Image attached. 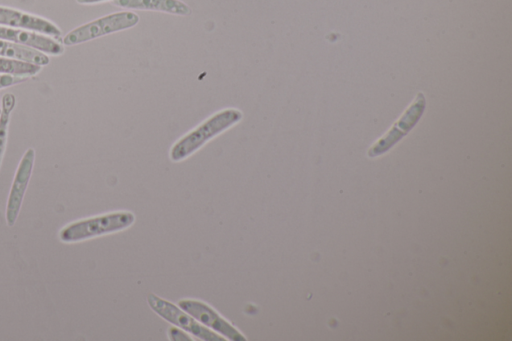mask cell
Returning a JSON list of instances; mask_svg holds the SVG:
<instances>
[{
	"instance_id": "6da1fadb",
	"label": "cell",
	"mask_w": 512,
	"mask_h": 341,
	"mask_svg": "<svg viewBox=\"0 0 512 341\" xmlns=\"http://www.w3.org/2000/svg\"><path fill=\"white\" fill-rule=\"evenodd\" d=\"M242 116V112L235 108H228L215 113L172 146L170 150L171 160L177 162L187 158L207 141L239 122Z\"/></svg>"
},
{
	"instance_id": "7a4b0ae2",
	"label": "cell",
	"mask_w": 512,
	"mask_h": 341,
	"mask_svg": "<svg viewBox=\"0 0 512 341\" xmlns=\"http://www.w3.org/2000/svg\"><path fill=\"white\" fill-rule=\"evenodd\" d=\"M134 220V214L127 211L99 215L66 226L60 231L59 237L64 242L81 241L123 230L133 224Z\"/></svg>"
},
{
	"instance_id": "3957f363",
	"label": "cell",
	"mask_w": 512,
	"mask_h": 341,
	"mask_svg": "<svg viewBox=\"0 0 512 341\" xmlns=\"http://www.w3.org/2000/svg\"><path fill=\"white\" fill-rule=\"evenodd\" d=\"M138 22V15L131 11L109 14L71 30L64 36L63 43L67 46L80 44L110 33L131 28Z\"/></svg>"
},
{
	"instance_id": "277c9868",
	"label": "cell",
	"mask_w": 512,
	"mask_h": 341,
	"mask_svg": "<svg viewBox=\"0 0 512 341\" xmlns=\"http://www.w3.org/2000/svg\"><path fill=\"white\" fill-rule=\"evenodd\" d=\"M150 308L163 319L168 322L188 331L192 335L206 341H220L224 340L223 337L218 336L216 333L205 328L191 315L184 310L182 311L173 303L164 300L156 295L150 294L147 297Z\"/></svg>"
},
{
	"instance_id": "5b68a950",
	"label": "cell",
	"mask_w": 512,
	"mask_h": 341,
	"mask_svg": "<svg viewBox=\"0 0 512 341\" xmlns=\"http://www.w3.org/2000/svg\"><path fill=\"white\" fill-rule=\"evenodd\" d=\"M426 108V99L422 92H419L409 108L403 113L394 126L368 151L370 157L379 156L393 147L403 136H405L421 118Z\"/></svg>"
},
{
	"instance_id": "8992f818",
	"label": "cell",
	"mask_w": 512,
	"mask_h": 341,
	"mask_svg": "<svg viewBox=\"0 0 512 341\" xmlns=\"http://www.w3.org/2000/svg\"><path fill=\"white\" fill-rule=\"evenodd\" d=\"M178 304L182 310L191 315L200 324L217 331L226 339L232 341L246 340L240 331L208 304L192 299L180 300Z\"/></svg>"
},
{
	"instance_id": "52a82bcc",
	"label": "cell",
	"mask_w": 512,
	"mask_h": 341,
	"mask_svg": "<svg viewBox=\"0 0 512 341\" xmlns=\"http://www.w3.org/2000/svg\"><path fill=\"white\" fill-rule=\"evenodd\" d=\"M34 159L35 151L29 148L24 153L15 173L6 206V222L9 226H13L18 217L24 194L32 174Z\"/></svg>"
},
{
	"instance_id": "ba28073f",
	"label": "cell",
	"mask_w": 512,
	"mask_h": 341,
	"mask_svg": "<svg viewBox=\"0 0 512 341\" xmlns=\"http://www.w3.org/2000/svg\"><path fill=\"white\" fill-rule=\"evenodd\" d=\"M0 26L35 31L47 36H60L61 30L51 21L17 9L0 6Z\"/></svg>"
},
{
	"instance_id": "9c48e42d",
	"label": "cell",
	"mask_w": 512,
	"mask_h": 341,
	"mask_svg": "<svg viewBox=\"0 0 512 341\" xmlns=\"http://www.w3.org/2000/svg\"><path fill=\"white\" fill-rule=\"evenodd\" d=\"M0 39L33 48L45 54L60 55L64 52L63 46L56 40L35 31L0 26Z\"/></svg>"
},
{
	"instance_id": "30bf717a",
	"label": "cell",
	"mask_w": 512,
	"mask_h": 341,
	"mask_svg": "<svg viewBox=\"0 0 512 341\" xmlns=\"http://www.w3.org/2000/svg\"><path fill=\"white\" fill-rule=\"evenodd\" d=\"M118 7L137 10H153L175 15L191 14L190 7L181 0H113Z\"/></svg>"
},
{
	"instance_id": "8fae6325",
	"label": "cell",
	"mask_w": 512,
	"mask_h": 341,
	"mask_svg": "<svg viewBox=\"0 0 512 341\" xmlns=\"http://www.w3.org/2000/svg\"><path fill=\"white\" fill-rule=\"evenodd\" d=\"M0 56L40 66L50 62L45 53L4 39H0Z\"/></svg>"
},
{
	"instance_id": "7c38bea8",
	"label": "cell",
	"mask_w": 512,
	"mask_h": 341,
	"mask_svg": "<svg viewBox=\"0 0 512 341\" xmlns=\"http://www.w3.org/2000/svg\"><path fill=\"white\" fill-rule=\"evenodd\" d=\"M15 104L16 98L14 94L6 93L2 96L0 110V164L6 147L8 124Z\"/></svg>"
},
{
	"instance_id": "4fadbf2b",
	"label": "cell",
	"mask_w": 512,
	"mask_h": 341,
	"mask_svg": "<svg viewBox=\"0 0 512 341\" xmlns=\"http://www.w3.org/2000/svg\"><path fill=\"white\" fill-rule=\"evenodd\" d=\"M40 71H41L40 65H36V64L0 56V73L1 74L33 76V75H36Z\"/></svg>"
},
{
	"instance_id": "5bb4252c",
	"label": "cell",
	"mask_w": 512,
	"mask_h": 341,
	"mask_svg": "<svg viewBox=\"0 0 512 341\" xmlns=\"http://www.w3.org/2000/svg\"><path fill=\"white\" fill-rule=\"evenodd\" d=\"M29 76L0 74V89L6 88L28 79Z\"/></svg>"
},
{
	"instance_id": "9a60e30c",
	"label": "cell",
	"mask_w": 512,
	"mask_h": 341,
	"mask_svg": "<svg viewBox=\"0 0 512 341\" xmlns=\"http://www.w3.org/2000/svg\"><path fill=\"white\" fill-rule=\"evenodd\" d=\"M171 340H191L186 334L180 329L171 327L168 331Z\"/></svg>"
},
{
	"instance_id": "2e32d148",
	"label": "cell",
	"mask_w": 512,
	"mask_h": 341,
	"mask_svg": "<svg viewBox=\"0 0 512 341\" xmlns=\"http://www.w3.org/2000/svg\"><path fill=\"white\" fill-rule=\"evenodd\" d=\"M80 4H93V3H99L107 0H76Z\"/></svg>"
}]
</instances>
